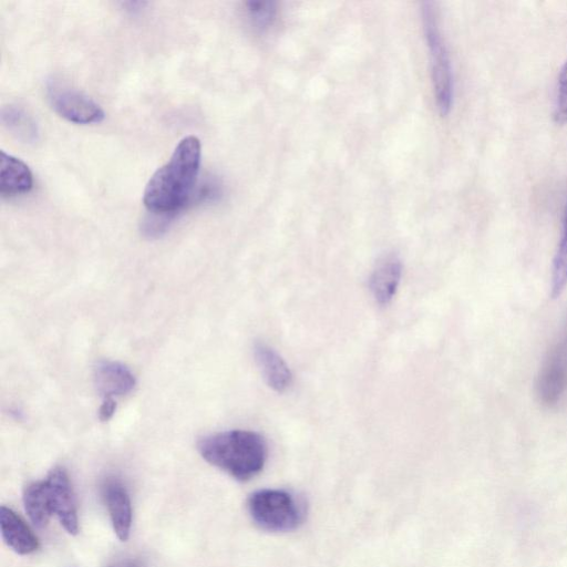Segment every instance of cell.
<instances>
[{
    "label": "cell",
    "mask_w": 567,
    "mask_h": 567,
    "mask_svg": "<svg viewBox=\"0 0 567 567\" xmlns=\"http://www.w3.org/2000/svg\"><path fill=\"white\" fill-rule=\"evenodd\" d=\"M102 495L116 536L125 542L132 526V503L126 487L115 478L109 477L102 486Z\"/></svg>",
    "instance_id": "ba28073f"
},
{
    "label": "cell",
    "mask_w": 567,
    "mask_h": 567,
    "mask_svg": "<svg viewBox=\"0 0 567 567\" xmlns=\"http://www.w3.org/2000/svg\"><path fill=\"white\" fill-rule=\"evenodd\" d=\"M198 451L209 464L238 481H248L264 467L267 444L252 431L231 430L203 437Z\"/></svg>",
    "instance_id": "7a4b0ae2"
},
{
    "label": "cell",
    "mask_w": 567,
    "mask_h": 567,
    "mask_svg": "<svg viewBox=\"0 0 567 567\" xmlns=\"http://www.w3.org/2000/svg\"><path fill=\"white\" fill-rule=\"evenodd\" d=\"M23 504L30 520L44 527L52 513L50 496L44 480L28 484L23 489Z\"/></svg>",
    "instance_id": "9a60e30c"
},
{
    "label": "cell",
    "mask_w": 567,
    "mask_h": 567,
    "mask_svg": "<svg viewBox=\"0 0 567 567\" xmlns=\"http://www.w3.org/2000/svg\"><path fill=\"white\" fill-rule=\"evenodd\" d=\"M402 275V262L394 255L384 256L375 266L370 278V290L374 300L385 306L391 302L398 290Z\"/></svg>",
    "instance_id": "30bf717a"
},
{
    "label": "cell",
    "mask_w": 567,
    "mask_h": 567,
    "mask_svg": "<svg viewBox=\"0 0 567 567\" xmlns=\"http://www.w3.org/2000/svg\"><path fill=\"white\" fill-rule=\"evenodd\" d=\"M50 496L52 513L70 534L79 530L78 509L74 493L68 473L54 467L44 478Z\"/></svg>",
    "instance_id": "52a82bcc"
},
{
    "label": "cell",
    "mask_w": 567,
    "mask_h": 567,
    "mask_svg": "<svg viewBox=\"0 0 567 567\" xmlns=\"http://www.w3.org/2000/svg\"><path fill=\"white\" fill-rule=\"evenodd\" d=\"M537 395L542 404H557L567 390V326L559 342L549 352L537 378Z\"/></svg>",
    "instance_id": "8992f818"
},
{
    "label": "cell",
    "mask_w": 567,
    "mask_h": 567,
    "mask_svg": "<svg viewBox=\"0 0 567 567\" xmlns=\"http://www.w3.org/2000/svg\"><path fill=\"white\" fill-rule=\"evenodd\" d=\"M254 523L268 532L296 529L305 519V505L284 489L264 488L254 492L247 502Z\"/></svg>",
    "instance_id": "277c9868"
},
{
    "label": "cell",
    "mask_w": 567,
    "mask_h": 567,
    "mask_svg": "<svg viewBox=\"0 0 567 567\" xmlns=\"http://www.w3.org/2000/svg\"><path fill=\"white\" fill-rule=\"evenodd\" d=\"M33 185L29 166L21 159L0 152V194L11 197L28 193Z\"/></svg>",
    "instance_id": "4fadbf2b"
},
{
    "label": "cell",
    "mask_w": 567,
    "mask_h": 567,
    "mask_svg": "<svg viewBox=\"0 0 567 567\" xmlns=\"http://www.w3.org/2000/svg\"><path fill=\"white\" fill-rule=\"evenodd\" d=\"M245 9L251 24L260 30L270 27L277 14L276 2L269 0L247 1Z\"/></svg>",
    "instance_id": "e0dca14e"
},
{
    "label": "cell",
    "mask_w": 567,
    "mask_h": 567,
    "mask_svg": "<svg viewBox=\"0 0 567 567\" xmlns=\"http://www.w3.org/2000/svg\"><path fill=\"white\" fill-rule=\"evenodd\" d=\"M47 95L52 109L63 118L76 124H91L104 118L102 107L76 89L50 81Z\"/></svg>",
    "instance_id": "5b68a950"
},
{
    "label": "cell",
    "mask_w": 567,
    "mask_h": 567,
    "mask_svg": "<svg viewBox=\"0 0 567 567\" xmlns=\"http://www.w3.org/2000/svg\"><path fill=\"white\" fill-rule=\"evenodd\" d=\"M116 409V402L114 398H104L103 403L100 406L99 410V417L101 421H107L110 420Z\"/></svg>",
    "instance_id": "d6986e66"
},
{
    "label": "cell",
    "mask_w": 567,
    "mask_h": 567,
    "mask_svg": "<svg viewBox=\"0 0 567 567\" xmlns=\"http://www.w3.org/2000/svg\"><path fill=\"white\" fill-rule=\"evenodd\" d=\"M94 381L103 398L127 394L135 385L133 373L122 363L114 361L101 362L95 369Z\"/></svg>",
    "instance_id": "7c38bea8"
},
{
    "label": "cell",
    "mask_w": 567,
    "mask_h": 567,
    "mask_svg": "<svg viewBox=\"0 0 567 567\" xmlns=\"http://www.w3.org/2000/svg\"><path fill=\"white\" fill-rule=\"evenodd\" d=\"M109 567H145L138 559L125 558L111 564Z\"/></svg>",
    "instance_id": "ffe728a7"
},
{
    "label": "cell",
    "mask_w": 567,
    "mask_h": 567,
    "mask_svg": "<svg viewBox=\"0 0 567 567\" xmlns=\"http://www.w3.org/2000/svg\"><path fill=\"white\" fill-rule=\"evenodd\" d=\"M1 122L18 140L34 144L40 137L38 123L24 109L17 105H6L1 110Z\"/></svg>",
    "instance_id": "5bb4252c"
},
{
    "label": "cell",
    "mask_w": 567,
    "mask_h": 567,
    "mask_svg": "<svg viewBox=\"0 0 567 567\" xmlns=\"http://www.w3.org/2000/svg\"><path fill=\"white\" fill-rule=\"evenodd\" d=\"M146 2H141V1H127V2H123V6L126 8V10L131 11V12H135V11H138L140 9L143 8V6H145Z\"/></svg>",
    "instance_id": "44dd1931"
},
{
    "label": "cell",
    "mask_w": 567,
    "mask_h": 567,
    "mask_svg": "<svg viewBox=\"0 0 567 567\" xmlns=\"http://www.w3.org/2000/svg\"><path fill=\"white\" fill-rule=\"evenodd\" d=\"M567 286V200L565 204L561 236L551 268V297L557 298Z\"/></svg>",
    "instance_id": "2e32d148"
},
{
    "label": "cell",
    "mask_w": 567,
    "mask_h": 567,
    "mask_svg": "<svg viewBox=\"0 0 567 567\" xmlns=\"http://www.w3.org/2000/svg\"><path fill=\"white\" fill-rule=\"evenodd\" d=\"M422 28L430 55L431 78L435 104L445 116L450 113L454 99V78L450 53L444 41L434 3L422 6Z\"/></svg>",
    "instance_id": "3957f363"
},
{
    "label": "cell",
    "mask_w": 567,
    "mask_h": 567,
    "mask_svg": "<svg viewBox=\"0 0 567 567\" xmlns=\"http://www.w3.org/2000/svg\"><path fill=\"white\" fill-rule=\"evenodd\" d=\"M554 121L559 125L567 123V61L561 66L558 75Z\"/></svg>",
    "instance_id": "ac0fdd59"
},
{
    "label": "cell",
    "mask_w": 567,
    "mask_h": 567,
    "mask_svg": "<svg viewBox=\"0 0 567 567\" xmlns=\"http://www.w3.org/2000/svg\"><path fill=\"white\" fill-rule=\"evenodd\" d=\"M202 146L198 137L185 136L171 158L148 179L143 202L150 213L175 217L186 204L199 172Z\"/></svg>",
    "instance_id": "6da1fadb"
},
{
    "label": "cell",
    "mask_w": 567,
    "mask_h": 567,
    "mask_svg": "<svg viewBox=\"0 0 567 567\" xmlns=\"http://www.w3.org/2000/svg\"><path fill=\"white\" fill-rule=\"evenodd\" d=\"M0 528L3 540L16 553L28 555L38 549L39 540L32 529L21 516L7 506L0 508Z\"/></svg>",
    "instance_id": "9c48e42d"
},
{
    "label": "cell",
    "mask_w": 567,
    "mask_h": 567,
    "mask_svg": "<svg viewBox=\"0 0 567 567\" xmlns=\"http://www.w3.org/2000/svg\"><path fill=\"white\" fill-rule=\"evenodd\" d=\"M254 352L266 383L277 392L288 390L292 383V374L285 360L265 343H256Z\"/></svg>",
    "instance_id": "8fae6325"
}]
</instances>
